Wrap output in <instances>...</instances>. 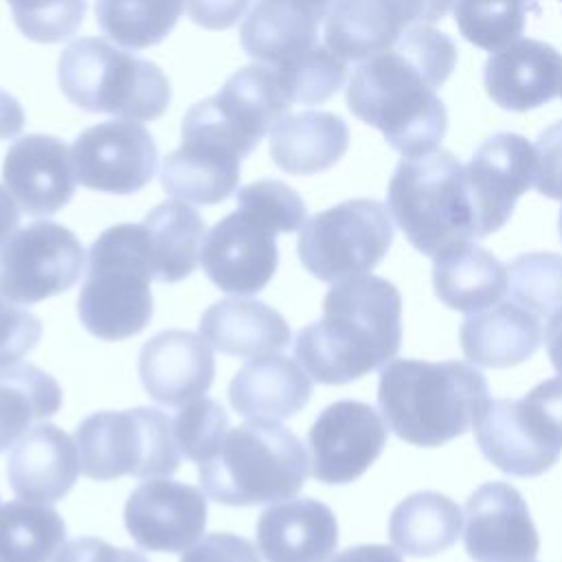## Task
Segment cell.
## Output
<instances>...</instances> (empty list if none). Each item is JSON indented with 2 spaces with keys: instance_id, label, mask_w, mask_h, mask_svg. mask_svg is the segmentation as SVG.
Masks as SVG:
<instances>
[{
  "instance_id": "1",
  "label": "cell",
  "mask_w": 562,
  "mask_h": 562,
  "mask_svg": "<svg viewBox=\"0 0 562 562\" xmlns=\"http://www.w3.org/2000/svg\"><path fill=\"white\" fill-rule=\"evenodd\" d=\"M454 66L457 46L446 33L413 26L391 48L358 64L345 92L347 108L404 158L430 154L448 130L437 88Z\"/></svg>"
},
{
  "instance_id": "2",
  "label": "cell",
  "mask_w": 562,
  "mask_h": 562,
  "mask_svg": "<svg viewBox=\"0 0 562 562\" xmlns=\"http://www.w3.org/2000/svg\"><path fill=\"white\" fill-rule=\"evenodd\" d=\"M402 342V296L375 274L336 281L323 318L303 327L294 356L321 384H349L395 358Z\"/></svg>"
},
{
  "instance_id": "3",
  "label": "cell",
  "mask_w": 562,
  "mask_h": 562,
  "mask_svg": "<svg viewBox=\"0 0 562 562\" xmlns=\"http://www.w3.org/2000/svg\"><path fill=\"white\" fill-rule=\"evenodd\" d=\"M490 404L485 375L461 360L397 358L382 367L378 408L406 443L437 448L470 430Z\"/></svg>"
},
{
  "instance_id": "4",
  "label": "cell",
  "mask_w": 562,
  "mask_h": 562,
  "mask_svg": "<svg viewBox=\"0 0 562 562\" xmlns=\"http://www.w3.org/2000/svg\"><path fill=\"white\" fill-rule=\"evenodd\" d=\"M310 454L285 426L250 419L231 428L217 452L200 463L209 498L231 507L272 505L296 496L310 476Z\"/></svg>"
},
{
  "instance_id": "5",
  "label": "cell",
  "mask_w": 562,
  "mask_h": 562,
  "mask_svg": "<svg viewBox=\"0 0 562 562\" xmlns=\"http://www.w3.org/2000/svg\"><path fill=\"white\" fill-rule=\"evenodd\" d=\"M151 261L143 224L105 228L88 250V270L77 299L81 325L101 340L140 334L154 316Z\"/></svg>"
},
{
  "instance_id": "6",
  "label": "cell",
  "mask_w": 562,
  "mask_h": 562,
  "mask_svg": "<svg viewBox=\"0 0 562 562\" xmlns=\"http://www.w3.org/2000/svg\"><path fill=\"white\" fill-rule=\"evenodd\" d=\"M57 81L64 97L79 110L130 121H154L171 101V86L160 66L103 37L70 42L59 55Z\"/></svg>"
},
{
  "instance_id": "7",
  "label": "cell",
  "mask_w": 562,
  "mask_h": 562,
  "mask_svg": "<svg viewBox=\"0 0 562 562\" xmlns=\"http://www.w3.org/2000/svg\"><path fill=\"white\" fill-rule=\"evenodd\" d=\"M389 213L404 237L428 257L474 237L465 167L446 149L404 158L389 182Z\"/></svg>"
},
{
  "instance_id": "8",
  "label": "cell",
  "mask_w": 562,
  "mask_h": 562,
  "mask_svg": "<svg viewBox=\"0 0 562 562\" xmlns=\"http://www.w3.org/2000/svg\"><path fill=\"white\" fill-rule=\"evenodd\" d=\"M75 443L92 481L171 476L180 465L173 422L151 406L94 413L77 426Z\"/></svg>"
},
{
  "instance_id": "9",
  "label": "cell",
  "mask_w": 562,
  "mask_h": 562,
  "mask_svg": "<svg viewBox=\"0 0 562 562\" xmlns=\"http://www.w3.org/2000/svg\"><path fill=\"white\" fill-rule=\"evenodd\" d=\"M391 241L393 222L384 204L358 198L310 217L301 226L296 252L312 277L336 283L369 274Z\"/></svg>"
},
{
  "instance_id": "10",
  "label": "cell",
  "mask_w": 562,
  "mask_h": 562,
  "mask_svg": "<svg viewBox=\"0 0 562 562\" xmlns=\"http://www.w3.org/2000/svg\"><path fill=\"white\" fill-rule=\"evenodd\" d=\"M86 263L77 235L50 220L13 233L0 250V292L11 303L31 305L70 290Z\"/></svg>"
},
{
  "instance_id": "11",
  "label": "cell",
  "mask_w": 562,
  "mask_h": 562,
  "mask_svg": "<svg viewBox=\"0 0 562 562\" xmlns=\"http://www.w3.org/2000/svg\"><path fill=\"white\" fill-rule=\"evenodd\" d=\"M70 151L77 182L101 193H136L149 184L158 167V147L151 134L130 119L103 121L83 130Z\"/></svg>"
},
{
  "instance_id": "12",
  "label": "cell",
  "mask_w": 562,
  "mask_h": 562,
  "mask_svg": "<svg viewBox=\"0 0 562 562\" xmlns=\"http://www.w3.org/2000/svg\"><path fill=\"white\" fill-rule=\"evenodd\" d=\"M386 424L364 402L338 400L323 408L307 430L312 474L327 485L360 479L386 446Z\"/></svg>"
},
{
  "instance_id": "13",
  "label": "cell",
  "mask_w": 562,
  "mask_h": 562,
  "mask_svg": "<svg viewBox=\"0 0 562 562\" xmlns=\"http://www.w3.org/2000/svg\"><path fill=\"white\" fill-rule=\"evenodd\" d=\"M454 0H334L325 18V44L345 61H362L391 48L408 29L441 20Z\"/></svg>"
},
{
  "instance_id": "14",
  "label": "cell",
  "mask_w": 562,
  "mask_h": 562,
  "mask_svg": "<svg viewBox=\"0 0 562 562\" xmlns=\"http://www.w3.org/2000/svg\"><path fill=\"white\" fill-rule=\"evenodd\" d=\"M277 231L248 209L222 217L204 237L200 263L209 281L228 294H257L277 272Z\"/></svg>"
},
{
  "instance_id": "15",
  "label": "cell",
  "mask_w": 562,
  "mask_h": 562,
  "mask_svg": "<svg viewBox=\"0 0 562 562\" xmlns=\"http://www.w3.org/2000/svg\"><path fill=\"white\" fill-rule=\"evenodd\" d=\"M536 149L512 132H501L483 140L465 165V187L474 215V237L498 231L514 213L522 193L533 187Z\"/></svg>"
},
{
  "instance_id": "16",
  "label": "cell",
  "mask_w": 562,
  "mask_h": 562,
  "mask_svg": "<svg viewBox=\"0 0 562 562\" xmlns=\"http://www.w3.org/2000/svg\"><path fill=\"white\" fill-rule=\"evenodd\" d=\"M182 143L160 169L165 193L191 204H220L235 193L241 154L215 127L184 114Z\"/></svg>"
},
{
  "instance_id": "17",
  "label": "cell",
  "mask_w": 562,
  "mask_h": 562,
  "mask_svg": "<svg viewBox=\"0 0 562 562\" xmlns=\"http://www.w3.org/2000/svg\"><path fill=\"white\" fill-rule=\"evenodd\" d=\"M123 518L140 549L182 553L204 533L206 498L193 485L149 479L130 494Z\"/></svg>"
},
{
  "instance_id": "18",
  "label": "cell",
  "mask_w": 562,
  "mask_h": 562,
  "mask_svg": "<svg viewBox=\"0 0 562 562\" xmlns=\"http://www.w3.org/2000/svg\"><path fill=\"white\" fill-rule=\"evenodd\" d=\"M463 544L474 562H533L540 549L522 494L503 481L483 483L465 503Z\"/></svg>"
},
{
  "instance_id": "19",
  "label": "cell",
  "mask_w": 562,
  "mask_h": 562,
  "mask_svg": "<svg viewBox=\"0 0 562 562\" xmlns=\"http://www.w3.org/2000/svg\"><path fill=\"white\" fill-rule=\"evenodd\" d=\"M2 182L26 215H53L75 195L72 151L57 136L26 134L7 149Z\"/></svg>"
},
{
  "instance_id": "20",
  "label": "cell",
  "mask_w": 562,
  "mask_h": 562,
  "mask_svg": "<svg viewBox=\"0 0 562 562\" xmlns=\"http://www.w3.org/2000/svg\"><path fill=\"white\" fill-rule=\"evenodd\" d=\"M138 378L147 395L162 406H182L202 397L215 378L211 345L193 331H160L140 349Z\"/></svg>"
},
{
  "instance_id": "21",
  "label": "cell",
  "mask_w": 562,
  "mask_h": 562,
  "mask_svg": "<svg viewBox=\"0 0 562 562\" xmlns=\"http://www.w3.org/2000/svg\"><path fill=\"white\" fill-rule=\"evenodd\" d=\"M202 101L235 138L244 156H250L252 149H257L259 140L292 105L279 72L261 61L233 72L217 94Z\"/></svg>"
},
{
  "instance_id": "22",
  "label": "cell",
  "mask_w": 562,
  "mask_h": 562,
  "mask_svg": "<svg viewBox=\"0 0 562 562\" xmlns=\"http://www.w3.org/2000/svg\"><path fill=\"white\" fill-rule=\"evenodd\" d=\"M81 472L77 443L53 424L29 428L11 448L7 479L11 490L33 503L64 498Z\"/></svg>"
},
{
  "instance_id": "23",
  "label": "cell",
  "mask_w": 562,
  "mask_h": 562,
  "mask_svg": "<svg viewBox=\"0 0 562 562\" xmlns=\"http://www.w3.org/2000/svg\"><path fill=\"white\" fill-rule=\"evenodd\" d=\"M334 0H257L241 22L239 42L261 64H285L321 44L318 29Z\"/></svg>"
},
{
  "instance_id": "24",
  "label": "cell",
  "mask_w": 562,
  "mask_h": 562,
  "mask_svg": "<svg viewBox=\"0 0 562 562\" xmlns=\"http://www.w3.org/2000/svg\"><path fill=\"white\" fill-rule=\"evenodd\" d=\"M562 55L540 40H516L485 61V90L503 110L527 112L560 94Z\"/></svg>"
},
{
  "instance_id": "25",
  "label": "cell",
  "mask_w": 562,
  "mask_h": 562,
  "mask_svg": "<svg viewBox=\"0 0 562 562\" xmlns=\"http://www.w3.org/2000/svg\"><path fill=\"white\" fill-rule=\"evenodd\" d=\"M255 533L266 562H325L338 547L336 516L316 498L270 505L261 512Z\"/></svg>"
},
{
  "instance_id": "26",
  "label": "cell",
  "mask_w": 562,
  "mask_h": 562,
  "mask_svg": "<svg viewBox=\"0 0 562 562\" xmlns=\"http://www.w3.org/2000/svg\"><path fill=\"white\" fill-rule=\"evenodd\" d=\"M459 340L472 364L507 369L538 351L542 325L536 314L516 301H503L483 312L468 314L459 327Z\"/></svg>"
},
{
  "instance_id": "27",
  "label": "cell",
  "mask_w": 562,
  "mask_h": 562,
  "mask_svg": "<svg viewBox=\"0 0 562 562\" xmlns=\"http://www.w3.org/2000/svg\"><path fill=\"white\" fill-rule=\"evenodd\" d=\"M310 373L277 353L248 360L228 384L231 406L248 419H288L310 402Z\"/></svg>"
},
{
  "instance_id": "28",
  "label": "cell",
  "mask_w": 562,
  "mask_h": 562,
  "mask_svg": "<svg viewBox=\"0 0 562 562\" xmlns=\"http://www.w3.org/2000/svg\"><path fill=\"white\" fill-rule=\"evenodd\" d=\"M435 294L450 310L476 314L496 305L509 290L507 266L474 241H457L432 257Z\"/></svg>"
},
{
  "instance_id": "29",
  "label": "cell",
  "mask_w": 562,
  "mask_h": 562,
  "mask_svg": "<svg viewBox=\"0 0 562 562\" xmlns=\"http://www.w3.org/2000/svg\"><path fill=\"white\" fill-rule=\"evenodd\" d=\"M200 334L220 353L248 360L279 353L292 338L285 318L257 299L213 303L200 318Z\"/></svg>"
},
{
  "instance_id": "30",
  "label": "cell",
  "mask_w": 562,
  "mask_h": 562,
  "mask_svg": "<svg viewBox=\"0 0 562 562\" xmlns=\"http://www.w3.org/2000/svg\"><path fill=\"white\" fill-rule=\"evenodd\" d=\"M349 147V127L334 112L303 110L281 116L270 130V158L292 176H312L336 165Z\"/></svg>"
},
{
  "instance_id": "31",
  "label": "cell",
  "mask_w": 562,
  "mask_h": 562,
  "mask_svg": "<svg viewBox=\"0 0 562 562\" xmlns=\"http://www.w3.org/2000/svg\"><path fill=\"white\" fill-rule=\"evenodd\" d=\"M474 439L483 457L501 472L529 479L547 472L560 454L547 450L525 426L518 400H490L474 424Z\"/></svg>"
},
{
  "instance_id": "32",
  "label": "cell",
  "mask_w": 562,
  "mask_h": 562,
  "mask_svg": "<svg viewBox=\"0 0 562 562\" xmlns=\"http://www.w3.org/2000/svg\"><path fill=\"white\" fill-rule=\"evenodd\" d=\"M147 239L151 274L158 283H178L187 279L204 244V217L189 204L169 200L154 206L140 222Z\"/></svg>"
},
{
  "instance_id": "33",
  "label": "cell",
  "mask_w": 562,
  "mask_h": 562,
  "mask_svg": "<svg viewBox=\"0 0 562 562\" xmlns=\"http://www.w3.org/2000/svg\"><path fill=\"white\" fill-rule=\"evenodd\" d=\"M463 514L439 492H415L395 505L389 518V538L406 555L430 558L450 549L461 536Z\"/></svg>"
},
{
  "instance_id": "34",
  "label": "cell",
  "mask_w": 562,
  "mask_h": 562,
  "mask_svg": "<svg viewBox=\"0 0 562 562\" xmlns=\"http://www.w3.org/2000/svg\"><path fill=\"white\" fill-rule=\"evenodd\" d=\"M61 389L46 371L26 362L0 364V452L13 446L33 422L53 417Z\"/></svg>"
},
{
  "instance_id": "35",
  "label": "cell",
  "mask_w": 562,
  "mask_h": 562,
  "mask_svg": "<svg viewBox=\"0 0 562 562\" xmlns=\"http://www.w3.org/2000/svg\"><path fill=\"white\" fill-rule=\"evenodd\" d=\"M66 540V522L48 503L0 505V562H50Z\"/></svg>"
},
{
  "instance_id": "36",
  "label": "cell",
  "mask_w": 562,
  "mask_h": 562,
  "mask_svg": "<svg viewBox=\"0 0 562 562\" xmlns=\"http://www.w3.org/2000/svg\"><path fill=\"white\" fill-rule=\"evenodd\" d=\"M184 11V0H97L99 29L116 44L140 50L160 44Z\"/></svg>"
},
{
  "instance_id": "37",
  "label": "cell",
  "mask_w": 562,
  "mask_h": 562,
  "mask_svg": "<svg viewBox=\"0 0 562 562\" xmlns=\"http://www.w3.org/2000/svg\"><path fill=\"white\" fill-rule=\"evenodd\" d=\"M529 0H454L461 35L490 53L516 42L525 31Z\"/></svg>"
},
{
  "instance_id": "38",
  "label": "cell",
  "mask_w": 562,
  "mask_h": 562,
  "mask_svg": "<svg viewBox=\"0 0 562 562\" xmlns=\"http://www.w3.org/2000/svg\"><path fill=\"white\" fill-rule=\"evenodd\" d=\"M272 68L279 72L288 99L305 105L331 99L347 79V61L327 44H318L312 50Z\"/></svg>"
},
{
  "instance_id": "39",
  "label": "cell",
  "mask_w": 562,
  "mask_h": 562,
  "mask_svg": "<svg viewBox=\"0 0 562 562\" xmlns=\"http://www.w3.org/2000/svg\"><path fill=\"white\" fill-rule=\"evenodd\" d=\"M512 301L549 321L562 312V255L527 252L518 255L509 268Z\"/></svg>"
},
{
  "instance_id": "40",
  "label": "cell",
  "mask_w": 562,
  "mask_h": 562,
  "mask_svg": "<svg viewBox=\"0 0 562 562\" xmlns=\"http://www.w3.org/2000/svg\"><path fill=\"white\" fill-rule=\"evenodd\" d=\"M228 430V415L224 408L204 395L187 402L173 419L178 450L195 463L209 461L217 452Z\"/></svg>"
},
{
  "instance_id": "41",
  "label": "cell",
  "mask_w": 562,
  "mask_h": 562,
  "mask_svg": "<svg viewBox=\"0 0 562 562\" xmlns=\"http://www.w3.org/2000/svg\"><path fill=\"white\" fill-rule=\"evenodd\" d=\"M15 26L33 42L55 44L77 33L86 18V0H7Z\"/></svg>"
},
{
  "instance_id": "42",
  "label": "cell",
  "mask_w": 562,
  "mask_h": 562,
  "mask_svg": "<svg viewBox=\"0 0 562 562\" xmlns=\"http://www.w3.org/2000/svg\"><path fill=\"white\" fill-rule=\"evenodd\" d=\"M237 206L248 209L277 233H292L305 224L303 198L281 180H255L237 191Z\"/></svg>"
},
{
  "instance_id": "43",
  "label": "cell",
  "mask_w": 562,
  "mask_h": 562,
  "mask_svg": "<svg viewBox=\"0 0 562 562\" xmlns=\"http://www.w3.org/2000/svg\"><path fill=\"white\" fill-rule=\"evenodd\" d=\"M42 336V321L29 310L15 307L0 292V364L15 362L29 353Z\"/></svg>"
},
{
  "instance_id": "44",
  "label": "cell",
  "mask_w": 562,
  "mask_h": 562,
  "mask_svg": "<svg viewBox=\"0 0 562 562\" xmlns=\"http://www.w3.org/2000/svg\"><path fill=\"white\" fill-rule=\"evenodd\" d=\"M536 178L533 187L538 193L562 200V121L547 127L536 145Z\"/></svg>"
},
{
  "instance_id": "45",
  "label": "cell",
  "mask_w": 562,
  "mask_h": 562,
  "mask_svg": "<svg viewBox=\"0 0 562 562\" xmlns=\"http://www.w3.org/2000/svg\"><path fill=\"white\" fill-rule=\"evenodd\" d=\"M180 562H259V549L235 533H209Z\"/></svg>"
},
{
  "instance_id": "46",
  "label": "cell",
  "mask_w": 562,
  "mask_h": 562,
  "mask_svg": "<svg viewBox=\"0 0 562 562\" xmlns=\"http://www.w3.org/2000/svg\"><path fill=\"white\" fill-rule=\"evenodd\" d=\"M53 562H147L145 555L132 549H119L99 538H77L66 542Z\"/></svg>"
},
{
  "instance_id": "47",
  "label": "cell",
  "mask_w": 562,
  "mask_h": 562,
  "mask_svg": "<svg viewBox=\"0 0 562 562\" xmlns=\"http://www.w3.org/2000/svg\"><path fill=\"white\" fill-rule=\"evenodd\" d=\"M189 18L209 31H224L237 24L250 0H184Z\"/></svg>"
},
{
  "instance_id": "48",
  "label": "cell",
  "mask_w": 562,
  "mask_h": 562,
  "mask_svg": "<svg viewBox=\"0 0 562 562\" xmlns=\"http://www.w3.org/2000/svg\"><path fill=\"white\" fill-rule=\"evenodd\" d=\"M527 397L547 415V419L562 437V373L536 384Z\"/></svg>"
},
{
  "instance_id": "49",
  "label": "cell",
  "mask_w": 562,
  "mask_h": 562,
  "mask_svg": "<svg viewBox=\"0 0 562 562\" xmlns=\"http://www.w3.org/2000/svg\"><path fill=\"white\" fill-rule=\"evenodd\" d=\"M329 562H402V555L386 544H358L336 553Z\"/></svg>"
},
{
  "instance_id": "50",
  "label": "cell",
  "mask_w": 562,
  "mask_h": 562,
  "mask_svg": "<svg viewBox=\"0 0 562 562\" xmlns=\"http://www.w3.org/2000/svg\"><path fill=\"white\" fill-rule=\"evenodd\" d=\"M24 127V110L20 101L0 88V140L13 138Z\"/></svg>"
},
{
  "instance_id": "51",
  "label": "cell",
  "mask_w": 562,
  "mask_h": 562,
  "mask_svg": "<svg viewBox=\"0 0 562 562\" xmlns=\"http://www.w3.org/2000/svg\"><path fill=\"white\" fill-rule=\"evenodd\" d=\"M20 224V206L11 198V193L0 187V246L7 244V239L15 233Z\"/></svg>"
},
{
  "instance_id": "52",
  "label": "cell",
  "mask_w": 562,
  "mask_h": 562,
  "mask_svg": "<svg viewBox=\"0 0 562 562\" xmlns=\"http://www.w3.org/2000/svg\"><path fill=\"white\" fill-rule=\"evenodd\" d=\"M544 345H547V353H549L551 364L555 367L558 373H562V312L553 314L547 321Z\"/></svg>"
},
{
  "instance_id": "53",
  "label": "cell",
  "mask_w": 562,
  "mask_h": 562,
  "mask_svg": "<svg viewBox=\"0 0 562 562\" xmlns=\"http://www.w3.org/2000/svg\"><path fill=\"white\" fill-rule=\"evenodd\" d=\"M558 231H560V239H562V209H560V220H558Z\"/></svg>"
},
{
  "instance_id": "54",
  "label": "cell",
  "mask_w": 562,
  "mask_h": 562,
  "mask_svg": "<svg viewBox=\"0 0 562 562\" xmlns=\"http://www.w3.org/2000/svg\"><path fill=\"white\" fill-rule=\"evenodd\" d=\"M560 94H562V79H560Z\"/></svg>"
},
{
  "instance_id": "55",
  "label": "cell",
  "mask_w": 562,
  "mask_h": 562,
  "mask_svg": "<svg viewBox=\"0 0 562 562\" xmlns=\"http://www.w3.org/2000/svg\"><path fill=\"white\" fill-rule=\"evenodd\" d=\"M560 2H562V0H560Z\"/></svg>"
}]
</instances>
